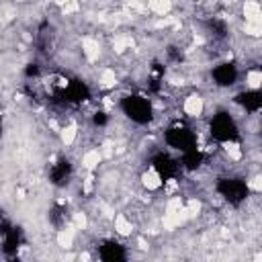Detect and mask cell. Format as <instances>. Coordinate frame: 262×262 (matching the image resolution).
I'll return each mask as SVG.
<instances>
[{"label": "cell", "mask_w": 262, "mask_h": 262, "mask_svg": "<svg viewBox=\"0 0 262 262\" xmlns=\"http://www.w3.org/2000/svg\"><path fill=\"white\" fill-rule=\"evenodd\" d=\"M182 111H184V115H188L192 119H199L203 115V111H205V98L201 94H196V92L188 94L184 98V103H182Z\"/></svg>", "instance_id": "obj_1"}, {"label": "cell", "mask_w": 262, "mask_h": 262, "mask_svg": "<svg viewBox=\"0 0 262 262\" xmlns=\"http://www.w3.org/2000/svg\"><path fill=\"white\" fill-rule=\"evenodd\" d=\"M242 13H244L246 23H262V9L258 0H244Z\"/></svg>", "instance_id": "obj_2"}, {"label": "cell", "mask_w": 262, "mask_h": 262, "mask_svg": "<svg viewBox=\"0 0 262 262\" xmlns=\"http://www.w3.org/2000/svg\"><path fill=\"white\" fill-rule=\"evenodd\" d=\"M101 162H103V152L98 150V148H90V150H86L82 154V168L88 170V172L96 170Z\"/></svg>", "instance_id": "obj_3"}, {"label": "cell", "mask_w": 262, "mask_h": 262, "mask_svg": "<svg viewBox=\"0 0 262 262\" xmlns=\"http://www.w3.org/2000/svg\"><path fill=\"white\" fill-rule=\"evenodd\" d=\"M113 227H115V234L121 236V238H127V236L134 234V223H131V219L125 213H117L115 215Z\"/></svg>", "instance_id": "obj_4"}, {"label": "cell", "mask_w": 262, "mask_h": 262, "mask_svg": "<svg viewBox=\"0 0 262 262\" xmlns=\"http://www.w3.org/2000/svg\"><path fill=\"white\" fill-rule=\"evenodd\" d=\"M142 184L148 188V190H158V188H162V184H164V180H162V174H160V170L158 168H148L144 174H142Z\"/></svg>", "instance_id": "obj_5"}, {"label": "cell", "mask_w": 262, "mask_h": 262, "mask_svg": "<svg viewBox=\"0 0 262 262\" xmlns=\"http://www.w3.org/2000/svg\"><path fill=\"white\" fill-rule=\"evenodd\" d=\"M76 227H68V229H59L57 232V238H55V242H57V246L59 248H63V250H72L74 248V238H76V232H74Z\"/></svg>", "instance_id": "obj_6"}, {"label": "cell", "mask_w": 262, "mask_h": 262, "mask_svg": "<svg viewBox=\"0 0 262 262\" xmlns=\"http://www.w3.org/2000/svg\"><path fill=\"white\" fill-rule=\"evenodd\" d=\"M82 53H84V57H86L88 61H96L98 55H101V45H98L96 39L86 37V39L82 41Z\"/></svg>", "instance_id": "obj_7"}, {"label": "cell", "mask_w": 262, "mask_h": 262, "mask_svg": "<svg viewBox=\"0 0 262 262\" xmlns=\"http://www.w3.org/2000/svg\"><path fill=\"white\" fill-rule=\"evenodd\" d=\"M76 138H78V125L76 123H68L66 127L59 129V140H61L63 146H74Z\"/></svg>", "instance_id": "obj_8"}, {"label": "cell", "mask_w": 262, "mask_h": 262, "mask_svg": "<svg viewBox=\"0 0 262 262\" xmlns=\"http://www.w3.org/2000/svg\"><path fill=\"white\" fill-rule=\"evenodd\" d=\"M223 150H225L227 158H229V160H234V162H240V160H242V156H244L242 146H240L238 142H234V140H227V142L223 144Z\"/></svg>", "instance_id": "obj_9"}, {"label": "cell", "mask_w": 262, "mask_h": 262, "mask_svg": "<svg viewBox=\"0 0 262 262\" xmlns=\"http://www.w3.org/2000/svg\"><path fill=\"white\" fill-rule=\"evenodd\" d=\"M117 84V74L113 68H105L101 70V76H98V86L101 88H113Z\"/></svg>", "instance_id": "obj_10"}, {"label": "cell", "mask_w": 262, "mask_h": 262, "mask_svg": "<svg viewBox=\"0 0 262 262\" xmlns=\"http://www.w3.org/2000/svg\"><path fill=\"white\" fill-rule=\"evenodd\" d=\"M262 84V72L258 68H252L246 72V88L248 90H258Z\"/></svg>", "instance_id": "obj_11"}, {"label": "cell", "mask_w": 262, "mask_h": 262, "mask_svg": "<svg viewBox=\"0 0 262 262\" xmlns=\"http://www.w3.org/2000/svg\"><path fill=\"white\" fill-rule=\"evenodd\" d=\"M244 33H246L248 37H260L262 23H246V25H244Z\"/></svg>", "instance_id": "obj_12"}, {"label": "cell", "mask_w": 262, "mask_h": 262, "mask_svg": "<svg viewBox=\"0 0 262 262\" xmlns=\"http://www.w3.org/2000/svg\"><path fill=\"white\" fill-rule=\"evenodd\" d=\"M246 186L250 190H254V192H260L262 190V178H260V174H254L250 180H246Z\"/></svg>", "instance_id": "obj_13"}, {"label": "cell", "mask_w": 262, "mask_h": 262, "mask_svg": "<svg viewBox=\"0 0 262 262\" xmlns=\"http://www.w3.org/2000/svg\"><path fill=\"white\" fill-rule=\"evenodd\" d=\"M53 3H55V5H57V7H63V5H66V3H70V0H53Z\"/></svg>", "instance_id": "obj_14"}, {"label": "cell", "mask_w": 262, "mask_h": 262, "mask_svg": "<svg viewBox=\"0 0 262 262\" xmlns=\"http://www.w3.org/2000/svg\"><path fill=\"white\" fill-rule=\"evenodd\" d=\"M223 3H227V5H234V3H238V0H223Z\"/></svg>", "instance_id": "obj_15"}, {"label": "cell", "mask_w": 262, "mask_h": 262, "mask_svg": "<svg viewBox=\"0 0 262 262\" xmlns=\"http://www.w3.org/2000/svg\"><path fill=\"white\" fill-rule=\"evenodd\" d=\"M15 3H17V5H21V3H27V0H15Z\"/></svg>", "instance_id": "obj_16"}]
</instances>
